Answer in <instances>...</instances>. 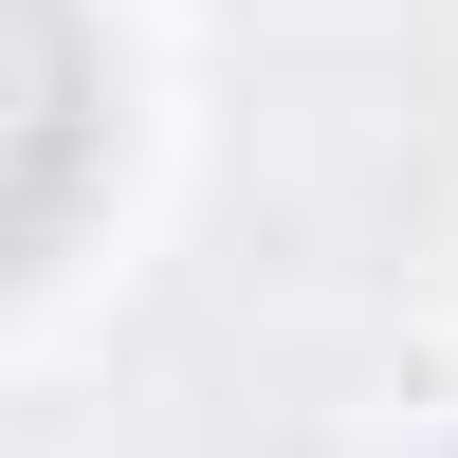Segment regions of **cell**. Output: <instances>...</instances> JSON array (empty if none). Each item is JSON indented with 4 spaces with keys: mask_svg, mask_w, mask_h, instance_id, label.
<instances>
[{
    "mask_svg": "<svg viewBox=\"0 0 458 458\" xmlns=\"http://www.w3.org/2000/svg\"><path fill=\"white\" fill-rule=\"evenodd\" d=\"M92 147H110V73L73 0H0V276L92 202Z\"/></svg>",
    "mask_w": 458,
    "mask_h": 458,
    "instance_id": "cell-1",
    "label": "cell"
}]
</instances>
